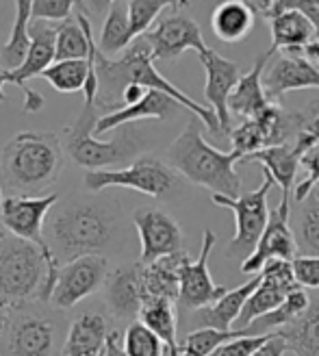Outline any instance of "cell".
<instances>
[{
	"instance_id": "6da1fadb",
	"label": "cell",
	"mask_w": 319,
	"mask_h": 356,
	"mask_svg": "<svg viewBox=\"0 0 319 356\" xmlns=\"http://www.w3.org/2000/svg\"><path fill=\"white\" fill-rule=\"evenodd\" d=\"M46 220V241L59 265L115 248L122 235L120 204L104 198H67Z\"/></svg>"
},
{
	"instance_id": "7a4b0ae2",
	"label": "cell",
	"mask_w": 319,
	"mask_h": 356,
	"mask_svg": "<svg viewBox=\"0 0 319 356\" xmlns=\"http://www.w3.org/2000/svg\"><path fill=\"white\" fill-rule=\"evenodd\" d=\"M96 67H98V83H100L98 100H96L98 109H102L106 113L122 109L120 100H122L124 87L131 85V83H137V85H144L146 89H156V92H163V94L172 96L183 106V109H187L196 115L213 135L222 137L220 120H218L215 111H213L211 106H204L193 98H189L185 92H181L179 87L172 85L161 72H158V70L154 67L152 48L144 38L135 40L126 48V52H122L117 59L104 57L98 48Z\"/></svg>"
},
{
	"instance_id": "3957f363",
	"label": "cell",
	"mask_w": 319,
	"mask_h": 356,
	"mask_svg": "<svg viewBox=\"0 0 319 356\" xmlns=\"http://www.w3.org/2000/svg\"><path fill=\"white\" fill-rule=\"evenodd\" d=\"M63 172V144L55 133L24 131L0 150V178L9 195H35L52 187Z\"/></svg>"
},
{
	"instance_id": "277c9868",
	"label": "cell",
	"mask_w": 319,
	"mask_h": 356,
	"mask_svg": "<svg viewBox=\"0 0 319 356\" xmlns=\"http://www.w3.org/2000/svg\"><path fill=\"white\" fill-rule=\"evenodd\" d=\"M61 265L46 257L40 245L7 230L0 233V300L11 307L26 302L48 305Z\"/></svg>"
},
{
	"instance_id": "5b68a950",
	"label": "cell",
	"mask_w": 319,
	"mask_h": 356,
	"mask_svg": "<svg viewBox=\"0 0 319 356\" xmlns=\"http://www.w3.org/2000/svg\"><path fill=\"white\" fill-rule=\"evenodd\" d=\"M167 161L176 174H181L193 185L208 189L213 195L220 193L230 195V198L241 195V181L235 170V165L241 163V154L235 150L222 152L213 148L202 137L200 120L196 115L174 139L167 150Z\"/></svg>"
},
{
	"instance_id": "8992f818",
	"label": "cell",
	"mask_w": 319,
	"mask_h": 356,
	"mask_svg": "<svg viewBox=\"0 0 319 356\" xmlns=\"http://www.w3.org/2000/svg\"><path fill=\"white\" fill-rule=\"evenodd\" d=\"M100 120V109L96 104H83V111L74 120L72 127L65 129L63 150L69 159L85 168L87 172L94 170H115V165L137 161L148 146L150 139L146 133L137 129L122 127L120 133L109 139H96V124Z\"/></svg>"
},
{
	"instance_id": "52a82bcc",
	"label": "cell",
	"mask_w": 319,
	"mask_h": 356,
	"mask_svg": "<svg viewBox=\"0 0 319 356\" xmlns=\"http://www.w3.org/2000/svg\"><path fill=\"white\" fill-rule=\"evenodd\" d=\"M63 322L59 311L42 302L13 307L0 356H59L63 354Z\"/></svg>"
},
{
	"instance_id": "ba28073f",
	"label": "cell",
	"mask_w": 319,
	"mask_h": 356,
	"mask_svg": "<svg viewBox=\"0 0 319 356\" xmlns=\"http://www.w3.org/2000/svg\"><path fill=\"white\" fill-rule=\"evenodd\" d=\"M85 187L92 193H100L109 187H124L146 193L150 198L163 200L179 189V174L172 165L156 156H139L126 168L94 170L85 174Z\"/></svg>"
},
{
	"instance_id": "9c48e42d",
	"label": "cell",
	"mask_w": 319,
	"mask_h": 356,
	"mask_svg": "<svg viewBox=\"0 0 319 356\" xmlns=\"http://www.w3.org/2000/svg\"><path fill=\"white\" fill-rule=\"evenodd\" d=\"M276 181L270 172L263 170V183L259 189L241 193L239 198H230V195H213V202L218 207H226L235 213V237L226 245V257H237L254 252V248L263 235L265 226L270 222V209H268V195L274 189Z\"/></svg>"
},
{
	"instance_id": "30bf717a",
	"label": "cell",
	"mask_w": 319,
	"mask_h": 356,
	"mask_svg": "<svg viewBox=\"0 0 319 356\" xmlns=\"http://www.w3.org/2000/svg\"><path fill=\"white\" fill-rule=\"evenodd\" d=\"M59 195L48 193L42 198L35 195H7L0 204V224L7 233L40 245L48 259L57 261L46 241V220L57 207ZM59 263V261H57Z\"/></svg>"
},
{
	"instance_id": "8fae6325",
	"label": "cell",
	"mask_w": 319,
	"mask_h": 356,
	"mask_svg": "<svg viewBox=\"0 0 319 356\" xmlns=\"http://www.w3.org/2000/svg\"><path fill=\"white\" fill-rule=\"evenodd\" d=\"M109 272V261L102 254H87L63 263L50 298V307L57 311L74 309L85 298L94 296L100 287H104Z\"/></svg>"
},
{
	"instance_id": "7c38bea8",
	"label": "cell",
	"mask_w": 319,
	"mask_h": 356,
	"mask_svg": "<svg viewBox=\"0 0 319 356\" xmlns=\"http://www.w3.org/2000/svg\"><path fill=\"white\" fill-rule=\"evenodd\" d=\"M57 61V26L46 20L31 22V50L24 63L9 72V83L17 85L24 94V113H38L44 109V96L26 85V81L42 76Z\"/></svg>"
},
{
	"instance_id": "4fadbf2b",
	"label": "cell",
	"mask_w": 319,
	"mask_h": 356,
	"mask_svg": "<svg viewBox=\"0 0 319 356\" xmlns=\"http://www.w3.org/2000/svg\"><path fill=\"white\" fill-rule=\"evenodd\" d=\"M289 218H291V193H282L280 204L270 213V222L265 226L254 252L241 261L239 270L243 274L261 272L274 259L293 261L297 257V239L291 230Z\"/></svg>"
},
{
	"instance_id": "5bb4252c",
	"label": "cell",
	"mask_w": 319,
	"mask_h": 356,
	"mask_svg": "<svg viewBox=\"0 0 319 356\" xmlns=\"http://www.w3.org/2000/svg\"><path fill=\"white\" fill-rule=\"evenodd\" d=\"M133 224L141 241L139 261L148 265L158 259L185 252L183 250V230L172 216L161 209L141 207L133 213Z\"/></svg>"
},
{
	"instance_id": "9a60e30c",
	"label": "cell",
	"mask_w": 319,
	"mask_h": 356,
	"mask_svg": "<svg viewBox=\"0 0 319 356\" xmlns=\"http://www.w3.org/2000/svg\"><path fill=\"white\" fill-rule=\"evenodd\" d=\"M218 237L213 230H204L202 235V248L200 257L196 261H191L189 257L183 259L181 263V296H179V307L183 311H200L226 296V287L213 282L211 272H208V257L213 252Z\"/></svg>"
},
{
	"instance_id": "2e32d148",
	"label": "cell",
	"mask_w": 319,
	"mask_h": 356,
	"mask_svg": "<svg viewBox=\"0 0 319 356\" xmlns=\"http://www.w3.org/2000/svg\"><path fill=\"white\" fill-rule=\"evenodd\" d=\"M259 274H261V282L254 289V293L245 302V307L239 315V322H237V326H239L237 330L247 328L261 315H268L274 309H278L282 302H285V298L293 289L300 287V284L295 282V276H293L291 261L274 259L265 265Z\"/></svg>"
},
{
	"instance_id": "e0dca14e",
	"label": "cell",
	"mask_w": 319,
	"mask_h": 356,
	"mask_svg": "<svg viewBox=\"0 0 319 356\" xmlns=\"http://www.w3.org/2000/svg\"><path fill=\"white\" fill-rule=\"evenodd\" d=\"M104 305L117 322H137L141 307L148 302L144 287V263H126L109 272L104 280Z\"/></svg>"
},
{
	"instance_id": "ac0fdd59",
	"label": "cell",
	"mask_w": 319,
	"mask_h": 356,
	"mask_svg": "<svg viewBox=\"0 0 319 356\" xmlns=\"http://www.w3.org/2000/svg\"><path fill=\"white\" fill-rule=\"evenodd\" d=\"M144 40L152 48L154 61L156 59H161V61L179 59L185 50H196L198 55L208 50L196 20H191L189 15H183L179 11L174 15L163 17L154 29H150L144 35Z\"/></svg>"
},
{
	"instance_id": "d6986e66",
	"label": "cell",
	"mask_w": 319,
	"mask_h": 356,
	"mask_svg": "<svg viewBox=\"0 0 319 356\" xmlns=\"http://www.w3.org/2000/svg\"><path fill=\"white\" fill-rule=\"evenodd\" d=\"M198 57H200V63L206 72V83H204L206 104L215 111V115L220 120L222 137L224 135L230 137V133H233V129H230V115L233 113H230L228 100H230V94L235 92L239 79H241L239 65L230 59H224L213 48L204 50Z\"/></svg>"
},
{
	"instance_id": "ffe728a7",
	"label": "cell",
	"mask_w": 319,
	"mask_h": 356,
	"mask_svg": "<svg viewBox=\"0 0 319 356\" xmlns=\"http://www.w3.org/2000/svg\"><path fill=\"white\" fill-rule=\"evenodd\" d=\"M276 59L263 79V87L272 102H280L282 96L297 89L319 87V70L300 50L276 52Z\"/></svg>"
},
{
	"instance_id": "44dd1931",
	"label": "cell",
	"mask_w": 319,
	"mask_h": 356,
	"mask_svg": "<svg viewBox=\"0 0 319 356\" xmlns=\"http://www.w3.org/2000/svg\"><path fill=\"white\" fill-rule=\"evenodd\" d=\"M315 139L311 133L300 131V135L295 137V144H278V146H270L263 148L250 156H245L241 163H259L265 172H270L274 176V181L282 187V193H291L293 185H295V176H297V168L302 165V156L315 148Z\"/></svg>"
},
{
	"instance_id": "7402d4cb",
	"label": "cell",
	"mask_w": 319,
	"mask_h": 356,
	"mask_svg": "<svg viewBox=\"0 0 319 356\" xmlns=\"http://www.w3.org/2000/svg\"><path fill=\"white\" fill-rule=\"evenodd\" d=\"M183 106L176 102L172 96L156 92V89H150V92L141 98L139 102L124 106V109L111 111V113H102L98 124H96V133H109V131H117L122 127H129L133 122L139 120H167L172 115H176V111H181Z\"/></svg>"
},
{
	"instance_id": "603a6c76",
	"label": "cell",
	"mask_w": 319,
	"mask_h": 356,
	"mask_svg": "<svg viewBox=\"0 0 319 356\" xmlns=\"http://www.w3.org/2000/svg\"><path fill=\"white\" fill-rule=\"evenodd\" d=\"M109 334L111 330L106 317L96 311H87L67 326L61 356H104Z\"/></svg>"
},
{
	"instance_id": "cb8c5ba5",
	"label": "cell",
	"mask_w": 319,
	"mask_h": 356,
	"mask_svg": "<svg viewBox=\"0 0 319 356\" xmlns=\"http://www.w3.org/2000/svg\"><path fill=\"white\" fill-rule=\"evenodd\" d=\"M259 282H261V274H256L245 284H239V287H235V289H228L226 296H222L215 305L193 313V326L196 328L230 330V326H235L239 322V315L245 307V302L254 293Z\"/></svg>"
},
{
	"instance_id": "d4e9b609",
	"label": "cell",
	"mask_w": 319,
	"mask_h": 356,
	"mask_svg": "<svg viewBox=\"0 0 319 356\" xmlns=\"http://www.w3.org/2000/svg\"><path fill=\"white\" fill-rule=\"evenodd\" d=\"M270 59L272 55L265 52V55L256 59L250 72H245L239 79L235 92L230 94V100H228L230 113L233 115H239L243 120H254L272 104V100L268 98V92H265V87H263V70L270 63Z\"/></svg>"
},
{
	"instance_id": "484cf974",
	"label": "cell",
	"mask_w": 319,
	"mask_h": 356,
	"mask_svg": "<svg viewBox=\"0 0 319 356\" xmlns=\"http://www.w3.org/2000/svg\"><path fill=\"white\" fill-rule=\"evenodd\" d=\"M272 24V46L270 55L274 57L276 52H287V50H300L302 52L311 42L317 40L315 26L306 20L300 11H280L270 17Z\"/></svg>"
},
{
	"instance_id": "4316f807",
	"label": "cell",
	"mask_w": 319,
	"mask_h": 356,
	"mask_svg": "<svg viewBox=\"0 0 319 356\" xmlns=\"http://www.w3.org/2000/svg\"><path fill=\"white\" fill-rule=\"evenodd\" d=\"M256 20V9L243 0H222L211 15V29L226 44H237L250 35Z\"/></svg>"
},
{
	"instance_id": "83f0119b",
	"label": "cell",
	"mask_w": 319,
	"mask_h": 356,
	"mask_svg": "<svg viewBox=\"0 0 319 356\" xmlns=\"http://www.w3.org/2000/svg\"><path fill=\"white\" fill-rule=\"evenodd\" d=\"M187 254L179 252L144 265V287L148 300L179 302L181 296V263Z\"/></svg>"
},
{
	"instance_id": "f1b7e54d",
	"label": "cell",
	"mask_w": 319,
	"mask_h": 356,
	"mask_svg": "<svg viewBox=\"0 0 319 356\" xmlns=\"http://www.w3.org/2000/svg\"><path fill=\"white\" fill-rule=\"evenodd\" d=\"M31 20H33V0H15V17L9 40L0 48V67L15 72L31 50Z\"/></svg>"
},
{
	"instance_id": "f546056e",
	"label": "cell",
	"mask_w": 319,
	"mask_h": 356,
	"mask_svg": "<svg viewBox=\"0 0 319 356\" xmlns=\"http://www.w3.org/2000/svg\"><path fill=\"white\" fill-rule=\"evenodd\" d=\"M309 307H311V298H309V293H306L302 287H297V289H293V291L285 298V302H282V305H280L278 309H274V311L268 313V315H261L259 319H254V322H252L250 326H247V328H243V330H245L247 337L272 334L274 330L278 332V330H282V328H287V326L295 324L297 319L309 311Z\"/></svg>"
},
{
	"instance_id": "4dcf8cb0",
	"label": "cell",
	"mask_w": 319,
	"mask_h": 356,
	"mask_svg": "<svg viewBox=\"0 0 319 356\" xmlns=\"http://www.w3.org/2000/svg\"><path fill=\"white\" fill-rule=\"evenodd\" d=\"M131 33V17H129V0H115L109 13L104 17L102 33H100V52L104 57H115L126 52V48L133 44Z\"/></svg>"
},
{
	"instance_id": "1f68e13d",
	"label": "cell",
	"mask_w": 319,
	"mask_h": 356,
	"mask_svg": "<svg viewBox=\"0 0 319 356\" xmlns=\"http://www.w3.org/2000/svg\"><path fill=\"white\" fill-rule=\"evenodd\" d=\"M278 332L295 356H319V298L311 300L309 311L295 324Z\"/></svg>"
},
{
	"instance_id": "d6a6232c",
	"label": "cell",
	"mask_w": 319,
	"mask_h": 356,
	"mask_svg": "<svg viewBox=\"0 0 319 356\" xmlns=\"http://www.w3.org/2000/svg\"><path fill=\"white\" fill-rule=\"evenodd\" d=\"M139 322L148 326L158 339H161L170 352H179V322H176L174 302L170 300H148L139 311Z\"/></svg>"
},
{
	"instance_id": "836d02e7",
	"label": "cell",
	"mask_w": 319,
	"mask_h": 356,
	"mask_svg": "<svg viewBox=\"0 0 319 356\" xmlns=\"http://www.w3.org/2000/svg\"><path fill=\"white\" fill-rule=\"evenodd\" d=\"M87 74H90V61L74 59V61H55L42 74V79H46L61 94H76L85 89Z\"/></svg>"
},
{
	"instance_id": "e575fe53",
	"label": "cell",
	"mask_w": 319,
	"mask_h": 356,
	"mask_svg": "<svg viewBox=\"0 0 319 356\" xmlns=\"http://www.w3.org/2000/svg\"><path fill=\"white\" fill-rule=\"evenodd\" d=\"M181 7H189V0H129V17L133 40L144 38L152 29L158 13L165 9L179 11Z\"/></svg>"
},
{
	"instance_id": "d590c367",
	"label": "cell",
	"mask_w": 319,
	"mask_h": 356,
	"mask_svg": "<svg viewBox=\"0 0 319 356\" xmlns=\"http://www.w3.org/2000/svg\"><path fill=\"white\" fill-rule=\"evenodd\" d=\"M237 337H247L245 330H215V328H196L181 343L183 356H211L220 346L237 339Z\"/></svg>"
},
{
	"instance_id": "8d00e7d4",
	"label": "cell",
	"mask_w": 319,
	"mask_h": 356,
	"mask_svg": "<svg viewBox=\"0 0 319 356\" xmlns=\"http://www.w3.org/2000/svg\"><path fill=\"white\" fill-rule=\"evenodd\" d=\"M122 343L126 356H170L167 346L148 326L141 324L139 319L126 326Z\"/></svg>"
},
{
	"instance_id": "74e56055",
	"label": "cell",
	"mask_w": 319,
	"mask_h": 356,
	"mask_svg": "<svg viewBox=\"0 0 319 356\" xmlns=\"http://www.w3.org/2000/svg\"><path fill=\"white\" fill-rule=\"evenodd\" d=\"M230 141H233V150L241 154V161L245 156H250L263 148H268V135L261 127L259 120H243L237 129L230 133Z\"/></svg>"
},
{
	"instance_id": "f35d334b",
	"label": "cell",
	"mask_w": 319,
	"mask_h": 356,
	"mask_svg": "<svg viewBox=\"0 0 319 356\" xmlns=\"http://www.w3.org/2000/svg\"><path fill=\"white\" fill-rule=\"evenodd\" d=\"M297 241L311 257H319V200L315 195L304 204L297 220Z\"/></svg>"
},
{
	"instance_id": "ab89813d",
	"label": "cell",
	"mask_w": 319,
	"mask_h": 356,
	"mask_svg": "<svg viewBox=\"0 0 319 356\" xmlns=\"http://www.w3.org/2000/svg\"><path fill=\"white\" fill-rule=\"evenodd\" d=\"M302 165L306 170V178L300 181V185L293 189V200L297 204H302L309 200V195L315 191V187L319 185V146L311 148L304 156H302Z\"/></svg>"
},
{
	"instance_id": "60d3db41",
	"label": "cell",
	"mask_w": 319,
	"mask_h": 356,
	"mask_svg": "<svg viewBox=\"0 0 319 356\" xmlns=\"http://www.w3.org/2000/svg\"><path fill=\"white\" fill-rule=\"evenodd\" d=\"M74 7L76 0H33V20L63 22Z\"/></svg>"
},
{
	"instance_id": "b9f144b4",
	"label": "cell",
	"mask_w": 319,
	"mask_h": 356,
	"mask_svg": "<svg viewBox=\"0 0 319 356\" xmlns=\"http://www.w3.org/2000/svg\"><path fill=\"white\" fill-rule=\"evenodd\" d=\"M295 282L302 289H319V257L300 254L291 261Z\"/></svg>"
},
{
	"instance_id": "7bdbcfd3",
	"label": "cell",
	"mask_w": 319,
	"mask_h": 356,
	"mask_svg": "<svg viewBox=\"0 0 319 356\" xmlns=\"http://www.w3.org/2000/svg\"><path fill=\"white\" fill-rule=\"evenodd\" d=\"M274 334V332H272ZM272 334H256V337H237V339L228 341L224 346H220L211 356H252L261 346H265Z\"/></svg>"
},
{
	"instance_id": "ee69618b",
	"label": "cell",
	"mask_w": 319,
	"mask_h": 356,
	"mask_svg": "<svg viewBox=\"0 0 319 356\" xmlns=\"http://www.w3.org/2000/svg\"><path fill=\"white\" fill-rule=\"evenodd\" d=\"M300 11L306 20L315 26L317 31V38H319V0H274L270 11H268V20L274 15V13H280V11Z\"/></svg>"
},
{
	"instance_id": "f6af8a7d",
	"label": "cell",
	"mask_w": 319,
	"mask_h": 356,
	"mask_svg": "<svg viewBox=\"0 0 319 356\" xmlns=\"http://www.w3.org/2000/svg\"><path fill=\"white\" fill-rule=\"evenodd\" d=\"M285 352H289L287 341L282 339L280 332H274L272 339L265 343V346H261L252 356H285Z\"/></svg>"
},
{
	"instance_id": "bcb514c9",
	"label": "cell",
	"mask_w": 319,
	"mask_h": 356,
	"mask_svg": "<svg viewBox=\"0 0 319 356\" xmlns=\"http://www.w3.org/2000/svg\"><path fill=\"white\" fill-rule=\"evenodd\" d=\"M302 113H304V127H302V131L311 133L313 139H315V144L319 146V102H313L309 109H304Z\"/></svg>"
},
{
	"instance_id": "7dc6e473",
	"label": "cell",
	"mask_w": 319,
	"mask_h": 356,
	"mask_svg": "<svg viewBox=\"0 0 319 356\" xmlns=\"http://www.w3.org/2000/svg\"><path fill=\"white\" fill-rule=\"evenodd\" d=\"M122 337H124V334H122L120 330H111V334H109V341H106L104 356H126V352H124Z\"/></svg>"
},
{
	"instance_id": "c3c4849f",
	"label": "cell",
	"mask_w": 319,
	"mask_h": 356,
	"mask_svg": "<svg viewBox=\"0 0 319 356\" xmlns=\"http://www.w3.org/2000/svg\"><path fill=\"white\" fill-rule=\"evenodd\" d=\"M113 3H115V0H83L87 13H94V15L109 13V9H111Z\"/></svg>"
},
{
	"instance_id": "681fc988",
	"label": "cell",
	"mask_w": 319,
	"mask_h": 356,
	"mask_svg": "<svg viewBox=\"0 0 319 356\" xmlns=\"http://www.w3.org/2000/svg\"><path fill=\"white\" fill-rule=\"evenodd\" d=\"M11 313H13V307H11V305H7V302L0 300V343H3L5 332H7V328H9Z\"/></svg>"
},
{
	"instance_id": "f907efd6",
	"label": "cell",
	"mask_w": 319,
	"mask_h": 356,
	"mask_svg": "<svg viewBox=\"0 0 319 356\" xmlns=\"http://www.w3.org/2000/svg\"><path fill=\"white\" fill-rule=\"evenodd\" d=\"M302 55L319 70V38H317L315 42H311V44L302 50Z\"/></svg>"
},
{
	"instance_id": "816d5d0a",
	"label": "cell",
	"mask_w": 319,
	"mask_h": 356,
	"mask_svg": "<svg viewBox=\"0 0 319 356\" xmlns=\"http://www.w3.org/2000/svg\"><path fill=\"white\" fill-rule=\"evenodd\" d=\"M9 83V72L7 70H3L0 67V102L5 100V85Z\"/></svg>"
},
{
	"instance_id": "f5cc1de1",
	"label": "cell",
	"mask_w": 319,
	"mask_h": 356,
	"mask_svg": "<svg viewBox=\"0 0 319 356\" xmlns=\"http://www.w3.org/2000/svg\"><path fill=\"white\" fill-rule=\"evenodd\" d=\"M313 195H315V198H317V200H319V185H317V187H315V191H313Z\"/></svg>"
},
{
	"instance_id": "db71d44e",
	"label": "cell",
	"mask_w": 319,
	"mask_h": 356,
	"mask_svg": "<svg viewBox=\"0 0 319 356\" xmlns=\"http://www.w3.org/2000/svg\"><path fill=\"white\" fill-rule=\"evenodd\" d=\"M3 200H5V198H3V187H0V204H3Z\"/></svg>"
},
{
	"instance_id": "11a10c76",
	"label": "cell",
	"mask_w": 319,
	"mask_h": 356,
	"mask_svg": "<svg viewBox=\"0 0 319 356\" xmlns=\"http://www.w3.org/2000/svg\"><path fill=\"white\" fill-rule=\"evenodd\" d=\"M3 230H5V228H3V224H0V233H3Z\"/></svg>"
}]
</instances>
